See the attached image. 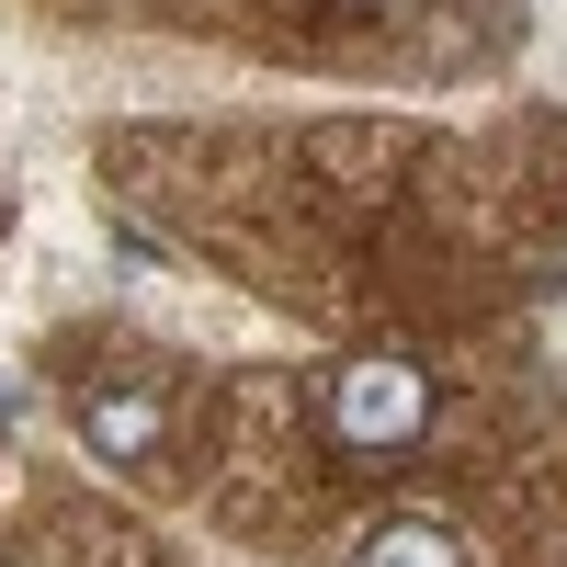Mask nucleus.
<instances>
[{
    "instance_id": "obj_4",
    "label": "nucleus",
    "mask_w": 567,
    "mask_h": 567,
    "mask_svg": "<svg viewBox=\"0 0 567 567\" xmlns=\"http://www.w3.org/2000/svg\"><path fill=\"white\" fill-rule=\"evenodd\" d=\"M0 420H12V386H0Z\"/></svg>"
},
{
    "instance_id": "obj_5",
    "label": "nucleus",
    "mask_w": 567,
    "mask_h": 567,
    "mask_svg": "<svg viewBox=\"0 0 567 567\" xmlns=\"http://www.w3.org/2000/svg\"><path fill=\"white\" fill-rule=\"evenodd\" d=\"M0 567H12V556H0Z\"/></svg>"
},
{
    "instance_id": "obj_2",
    "label": "nucleus",
    "mask_w": 567,
    "mask_h": 567,
    "mask_svg": "<svg viewBox=\"0 0 567 567\" xmlns=\"http://www.w3.org/2000/svg\"><path fill=\"white\" fill-rule=\"evenodd\" d=\"M159 432H171V409H159L148 374H91V386H80V443H91V454L148 465V454H159Z\"/></svg>"
},
{
    "instance_id": "obj_3",
    "label": "nucleus",
    "mask_w": 567,
    "mask_h": 567,
    "mask_svg": "<svg viewBox=\"0 0 567 567\" xmlns=\"http://www.w3.org/2000/svg\"><path fill=\"white\" fill-rule=\"evenodd\" d=\"M352 567H465V545H454L443 523H386V534H363Z\"/></svg>"
},
{
    "instance_id": "obj_1",
    "label": "nucleus",
    "mask_w": 567,
    "mask_h": 567,
    "mask_svg": "<svg viewBox=\"0 0 567 567\" xmlns=\"http://www.w3.org/2000/svg\"><path fill=\"white\" fill-rule=\"evenodd\" d=\"M318 409H329V443L341 454H409L432 432V374L409 352H363V363H341L318 386Z\"/></svg>"
}]
</instances>
